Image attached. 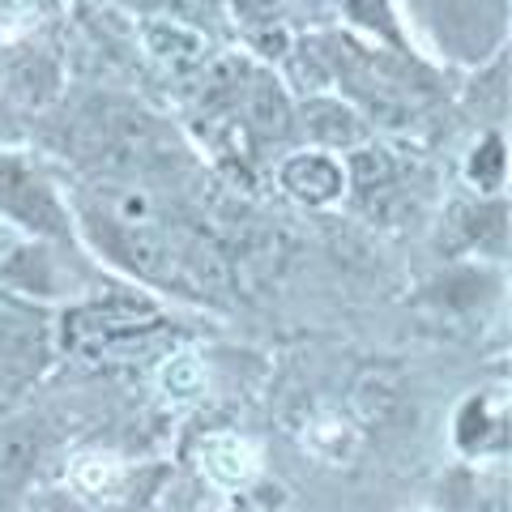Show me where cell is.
I'll return each instance as SVG.
<instances>
[{"label": "cell", "mask_w": 512, "mask_h": 512, "mask_svg": "<svg viewBox=\"0 0 512 512\" xmlns=\"http://www.w3.org/2000/svg\"><path fill=\"white\" fill-rule=\"evenodd\" d=\"M90 231L124 269H133V274L150 278V282H175L180 278V248H175L167 235H158L154 227H124V222H111L103 214H94Z\"/></svg>", "instance_id": "1"}, {"label": "cell", "mask_w": 512, "mask_h": 512, "mask_svg": "<svg viewBox=\"0 0 512 512\" xmlns=\"http://www.w3.org/2000/svg\"><path fill=\"white\" fill-rule=\"evenodd\" d=\"M158 329V312L141 299H107L64 316V338L73 346H116Z\"/></svg>", "instance_id": "2"}, {"label": "cell", "mask_w": 512, "mask_h": 512, "mask_svg": "<svg viewBox=\"0 0 512 512\" xmlns=\"http://www.w3.org/2000/svg\"><path fill=\"white\" fill-rule=\"evenodd\" d=\"M0 210L22 218L26 227L35 231H47V235H60V205L52 201V192H47L35 175H30L22 163H13V158H0Z\"/></svg>", "instance_id": "3"}, {"label": "cell", "mask_w": 512, "mask_h": 512, "mask_svg": "<svg viewBox=\"0 0 512 512\" xmlns=\"http://www.w3.org/2000/svg\"><path fill=\"white\" fill-rule=\"evenodd\" d=\"M355 406L363 414V423L372 427H393L406 419L410 410V397H406V384L393 367H367L355 384Z\"/></svg>", "instance_id": "4"}, {"label": "cell", "mask_w": 512, "mask_h": 512, "mask_svg": "<svg viewBox=\"0 0 512 512\" xmlns=\"http://www.w3.org/2000/svg\"><path fill=\"white\" fill-rule=\"evenodd\" d=\"M282 188H291L299 201H333L342 192V171L325 154H295L282 167Z\"/></svg>", "instance_id": "5"}, {"label": "cell", "mask_w": 512, "mask_h": 512, "mask_svg": "<svg viewBox=\"0 0 512 512\" xmlns=\"http://www.w3.org/2000/svg\"><path fill=\"white\" fill-rule=\"evenodd\" d=\"M303 128L320 146H359L363 141V124L355 120V111H346L342 103H329V99H312L303 107Z\"/></svg>", "instance_id": "6"}, {"label": "cell", "mask_w": 512, "mask_h": 512, "mask_svg": "<svg viewBox=\"0 0 512 512\" xmlns=\"http://www.w3.org/2000/svg\"><path fill=\"white\" fill-rule=\"evenodd\" d=\"M5 77H9V90L18 94L22 103H47L56 94V86H60V77H56V64L47 60V56H39V52H30V56H22V60H13L9 69H5Z\"/></svg>", "instance_id": "7"}, {"label": "cell", "mask_w": 512, "mask_h": 512, "mask_svg": "<svg viewBox=\"0 0 512 512\" xmlns=\"http://www.w3.org/2000/svg\"><path fill=\"white\" fill-rule=\"evenodd\" d=\"M146 43H150V52L158 60L171 64V69H197V64L205 60V52H210L205 39L192 35V30H184V26H150Z\"/></svg>", "instance_id": "8"}, {"label": "cell", "mask_w": 512, "mask_h": 512, "mask_svg": "<svg viewBox=\"0 0 512 512\" xmlns=\"http://www.w3.org/2000/svg\"><path fill=\"white\" fill-rule=\"evenodd\" d=\"M35 457H39V431L30 423H9L0 427V478L18 483L35 470Z\"/></svg>", "instance_id": "9"}, {"label": "cell", "mask_w": 512, "mask_h": 512, "mask_svg": "<svg viewBox=\"0 0 512 512\" xmlns=\"http://www.w3.org/2000/svg\"><path fill=\"white\" fill-rule=\"evenodd\" d=\"M248 124L261 137H282L291 128V111H286V99L278 94V86H269L265 77H252L248 86Z\"/></svg>", "instance_id": "10"}, {"label": "cell", "mask_w": 512, "mask_h": 512, "mask_svg": "<svg viewBox=\"0 0 512 512\" xmlns=\"http://www.w3.org/2000/svg\"><path fill=\"white\" fill-rule=\"evenodd\" d=\"M393 158L384 150H372V146H355V154H350V180H355L359 192H389L393 188Z\"/></svg>", "instance_id": "11"}, {"label": "cell", "mask_w": 512, "mask_h": 512, "mask_svg": "<svg viewBox=\"0 0 512 512\" xmlns=\"http://www.w3.org/2000/svg\"><path fill=\"white\" fill-rule=\"evenodd\" d=\"M500 171H504V146H500V137H487V146L478 150V158H474L470 175H474L478 184L495 188V184H500Z\"/></svg>", "instance_id": "12"}, {"label": "cell", "mask_w": 512, "mask_h": 512, "mask_svg": "<svg viewBox=\"0 0 512 512\" xmlns=\"http://www.w3.org/2000/svg\"><path fill=\"white\" fill-rule=\"evenodd\" d=\"M346 9H350V18H359L363 26H376L380 35H397L393 30V18H389V0H346Z\"/></svg>", "instance_id": "13"}, {"label": "cell", "mask_w": 512, "mask_h": 512, "mask_svg": "<svg viewBox=\"0 0 512 512\" xmlns=\"http://www.w3.org/2000/svg\"><path fill=\"white\" fill-rule=\"evenodd\" d=\"M244 5V13H252V18H274L282 0H239Z\"/></svg>", "instance_id": "14"}]
</instances>
